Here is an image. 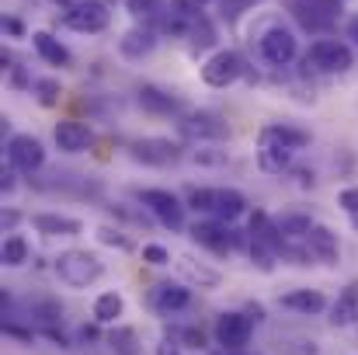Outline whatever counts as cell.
Here are the masks:
<instances>
[{"label": "cell", "mask_w": 358, "mask_h": 355, "mask_svg": "<svg viewBox=\"0 0 358 355\" xmlns=\"http://www.w3.org/2000/svg\"><path fill=\"white\" fill-rule=\"evenodd\" d=\"M52 268H56L59 282L70 286V289H87V286H94L105 275V261L94 251H87V247H66V251H59Z\"/></svg>", "instance_id": "6da1fadb"}, {"label": "cell", "mask_w": 358, "mask_h": 355, "mask_svg": "<svg viewBox=\"0 0 358 355\" xmlns=\"http://www.w3.org/2000/svg\"><path fill=\"white\" fill-rule=\"evenodd\" d=\"M289 14L310 32V35H324L338 25V18L345 14L341 0H285Z\"/></svg>", "instance_id": "7a4b0ae2"}, {"label": "cell", "mask_w": 358, "mask_h": 355, "mask_svg": "<svg viewBox=\"0 0 358 355\" xmlns=\"http://www.w3.org/2000/svg\"><path fill=\"white\" fill-rule=\"evenodd\" d=\"M136 199H139V206H143L160 227H167V230H185V213H188V206H185L174 192H167V188H139Z\"/></svg>", "instance_id": "3957f363"}, {"label": "cell", "mask_w": 358, "mask_h": 355, "mask_svg": "<svg viewBox=\"0 0 358 355\" xmlns=\"http://www.w3.org/2000/svg\"><path fill=\"white\" fill-rule=\"evenodd\" d=\"M317 67L320 74H348L355 67V53H352V42H341V39H317L306 53V67Z\"/></svg>", "instance_id": "277c9868"}, {"label": "cell", "mask_w": 358, "mask_h": 355, "mask_svg": "<svg viewBox=\"0 0 358 355\" xmlns=\"http://www.w3.org/2000/svg\"><path fill=\"white\" fill-rule=\"evenodd\" d=\"M250 335H254V321L243 310H227L213 324V338L223 352H243L250 345Z\"/></svg>", "instance_id": "5b68a950"}, {"label": "cell", "mask_w": 358, "mask_h": 355, "mask_svg": "<svg viewBox=\"0 0 358 355\" xmlns=\"http://www.w3.org/2000/svg\"><path fill=\"white\" fill-rule=\"evenodd\" d=\"M63 25L70 32H80V35H98V32H105L112 25V11L101 0H77L73 7H66Z\"/></svg>", "instance_id": "8992f818"}, {"label": "cell", "mask_w": 358, "mask_h": 355, "mask_svg": "<svg viewBox=\"0 0 358 355\" xmlns=\"http://www.w3.org/2000/svg\"><path fill=\"white\" fill-rule=\"evenodd\" d=\"M7 164L21 174H35L45 167V143L31 132H14L7 139Z\"/></svg>", "instance_id": "52a82bcc"}, {"label": "cell", "mask_w": 358, "mask_h": 355, "mask_svg": "<svg viewBox=\"0 0 358 355\" xmlns=\"http://www.w3.org/2000/svg\"><path fill=\"white\" fill-rule=\"evenodd\" d=\"M192 240L199 247H209L213 254H230L234 247H250V234L230 230V223H195L192 227Z\"/></svg>", "instance_id": "ba28073f"}, {"label": "cell", "mask_w": 358, "mask_h": 355, "mask_svg": "<svg viewBox=\"0 0 358 355\" xmlns=\"http://www.w3.org/2000/svg\"><path fill=\"white\" fill-rule=\"evenodd\" d=\"M240 77H243V56L234 53V49H216V53L202 63V81H206L209 88H216V91L237 84Z\"/></svg>", "instance_id": "9c48e42d"}, {"label": "cell", "mask_w": 358, "mask_h": 355, "mask_svg": "<svg viewBox=\"0 0 358 355\" xmlns=\"http://www.w3.org/2000/svg\"><path fill=\"white\" fill-rule=\"evenodd\" d=\"M129 157L146 164V167H167V164H174L181 157V146L174 139H167V136H143V139H136L129 146Z\"/></svg>", "instance_id": "30bf717a"}, {"label": "cell", "mask_w": 358, "mask_h": 355, "mask_svg": "<svg viewBox=\"0 0 358 355\" xmlns=\"http://www.w3.org/2000/svg\"><path fill=\"white\" fill-rule=\"evenodd\" d=\"M257 49H261V56H264L268 67H289V63L296 60V53H299L296 35H292L289 28H282V25L268 28V32L257 39Z\"/></svg>", "instance_id": "8fae6325"}, {"label": "cell", "mask_w": 358, "mask_h": 355, "mask_svg": "<svg viewBox=\"0 0 358 355\" xmlns=\"http://www.w3.org/2000/svg\"><path fill=\"white\" fill-rule=\"evenodd\" d=\"M296 153H299V150H292L289 143H282V139L271 136L268 129H261V136H257V167H261L264 174H282V171H289Z\"/></svg>", "instance_id": "7c38bea8"}, {"label": "cell", "mask_w": 358, "mask_h": 355, "mask_svg": "<svg viewBox=\"0 0 358 355\" xmlns=\"http://www.w3.org/2000/svg\"><path fill=\"white\" fill-rule=\"evenodd\" d=\"M52 143L59 153H84V150H91L94 132H91V125H84L77 118H59L52 125Z\"/></svg>", "instance_id": "4fadbf2b"}, {"label": "cell", "mask_w": 358, "mask_h": 355, "mask_svg": "<svg viewBox=\"0 0 358 355\" xmlns=\"http://www.w3.org/2000/svg\"><path fill=\"white\" fill-rule=\"evenodd\" d=\"M174 265H178V275L188 286H195V289H220L223 286V272L206 265V261H199V258H192V254H178Z\"/></svg>", "instance_id": "5bb4252c"}, {"label": "cell", "mask_w": 358, "mask_h": 355, "mask_svg": "<svg viewBox=\"0 0 358 355\" xmlns=\"http://www.w3.org/2000/svg\"><path fill=\"white\" fill-rule=\"evenodd\" d=\"M178 129L188 139H227L230 136V125L216 112H192V116H185L178 122Z\"/></svg>", "instance_id": "9a60e30c"}, {"label": "cell", "mask_w": 358, "mask_h": 355, "mask_svg": "<svg viewBox=\"0 0 358 355\" xmlns=\"http://www.w3.org/2000/svg\"><path fill=\"white\" fill-rule=\"evenodd\" d=\"M31 46H35V53H38L42 63L59 67V70H70V67H73V53H70L52 32H31Z\"/></svg>", "instance_id": "2e32d148"}, {"label": "cell", "mask_w": 358, "mask_h": 355, "mask_svg": "<svg viewBox=\"0 0 358 355\" xmlns=\"http://www.w3.org/2000/svg\"><path fill=\"white\" fill-rule=\"evenodd\" d=\"M306 251L317 258V261H324V265H338V258H341V240L338 234L331 230V227H324V223H317L310 237H306Z\"/></svg>", "instance_id": "e0dca14e"}, {"label": "cell", "mask_w": 358, "mask_h": 355, "mask_svg": "<svg viewBox=\"0 0 358 355\" xmlns=\"http://www.w3.org/2000/svg\"><path fill=\"white\" fill-rule=\"evenodd\" d=\"M139 109L150 112V116H174V112H181V98L174 91L157 88V84H143L139 88Z\"/></svg>", "instance_id": "ac0fdd59"}, {"label": "cell", "mask_w": 358, "mask_h": 355, "mask_svg": "<svg viewBox=\"0 0 358 355\" xmlns=\"http://www.w3.org/2000/svg\"><path fill=\"white\" fill-rule=\"evenodd\" d=\"M157 49V32L150 25H136L119 39V53L125 60H143Z\"/></svg>", "instance_id": "d6986e66"}, {"label": "cell", "mask_w": 358, "mask_h": 355, "mask_svg": "<svg viewBox=\"0 0 358 355\" xmlns=\"http://www.w3.org/2000/svg\"><path fill=\"white\" fill-rule=\"evenodd\" d=\"M31 227L42 237H80L84 234V223L73 220V216H63V213H35L31 216Z\"/></svg>", "instance_id": "ffe728a7"}, {"label": "cell", "mask_w": 358, "mask_h": 355, "mask_svg": "<svg viewBox=\"0 0 358 355\" xmlns=\"http://www.w3.org/2000/svg\"><path fill=\"white\" fill-rule=\"evenodd\" d=\"M334 328H352L358 321V279H352L341 293H338V300L331 303V317H327Z\"/></svg>", "instance_id": "44dd1931"}, {"label": "cell", "mask_w": 358, "mask_h": 355, "mask_svg": "<svg viewBox=\"0 0 358 355\" xmlns=\"http://www.w3.org/2000/svg\"><path fill=\"white\" fill-rule=\"evenodd\" d=\"M282 307L296 310V314H306V317H317V314L327 310V296L320 289H289L282 296Z\"/></svg>", "instance_id": "7402d4cb"}, {"label": "cell", "mask_w": 358, "mask_h": 355, "mask_svg": "<svg viewBox=\"0 0 358 355\" xmlns=\"http://www.w3.org/2000/svg\"><path fill=\"white\" fill-rule=\"evenodd\" d=\"M247 213V199L237 188H216V202H213V216L220 223H237Z\"/></svg>", "instance_id": "603a6c76"}, {"label": "cell", "mask_w": 358, "mask_h": 355, "mask_svg": "<svg viewBox=\"0 0 358 355\" xmlns=\"http://www.w3.org/2000/svg\"><path fill=\"white\" fill-rule=\"evenodd\" d=\"M153 303H157L160 314H178V310H185L192 303V289H185L178 282H164V286H157Z\"/></svg>", "instance_id": "cb8c5ba5"}, {"label": "cell", "mask_w": 358, "mask_h": 355, "mask_svg": "<svg viewBox=\"0 0 358 355\" xmlns=\"http://www.w3.org/2000/svg\"><path fill=\"white\" fill-rule=\"evenodd\" d=\"M122 314H125V300H122L115 289L101 293V296L94 300V307H91V317H94V324H119Z\"/></svg>", "instance_id": "d4e9b609"}, {"label": "cell", "mask_w": 358, "mask_h": 355, "mask_svg": "<svg viewBox=\"0 0 358 355\" xmlns=\"http://www.w3.org/2000/svg\"><path fill=\"white\" fill-rule=\"evenodd\" d=\"M0 261L7 265V268H21V265H28L31 261V247H28V240L21 234H7L3 237V244H0Z\"/></svg>", "instance_id": "484cf974"}, {"label": "cell", "mask_w": 358, "mask_h": 355, "mask_svg": "<svg viewBox=\"0 0 358 355\" xmlns=\"http://www.w3.org/2000/svg\"><path fill=\"white\" fill-rule=\"evenodd\" d=\"M313 227H317V223H313L306 213H285V216H278V230H282V237H285L289 244H292V240H306Z\"/></svg>", "instance_id": "4316f807"}, {"label": "cell", "mask_w": 358, "mask_h": 355, "mask_svg": "<svg viewBox=\"0 0 358 355\" xmlns=\"http://www.w3.org/2000/svg\"><path fill=\"white\" fill-rule=\"evenodd\" d=\"M185 35L192 39V49H209V46L216 42V28H213V21H209L206 14H192Z\"/></svg>", "instance_id": "83f0119b"}, {"label": "cell", "mask_w": 358, "mask_h": 355, "mask_svg": "<svg viewBox=\"0 0 358 355\" xmlns=\"http://www.w3.org/2000/svg\"><path fill=\"white\" fill-rule=\"evenodd\" d=\"M31 95L38 98L42 109H56L59 98H63V84H59L56 77H38V81L31 84Z\"/></svg>", "instance_id": "f1b7e54d"}, {"label": "cell", "mask_w": 358, "mask_h": 355, "mask_svg": "<svg viewBox=\"0 0 358 355\" xmlns=\"http://www.w3.org/2000/svg\"><path fill=\"white\" fill-rule=\"evenodd\" d=\"M125 11H129L136 21L150 25V21H157V18L164 14V4H160V0H125Z\"/></svg>", "instance_id": "f546056e"}, {"label": "cell", "mask_w": 358, "mask_h": 355, "mask_svg": "<svg viewBox=\"0 0 358 355\" xmlns=\"http://www.w3.org/2000/svg\"><path fill=\"white\" fill-rule=\"evenodd\" d=\"M213 202H216V188H188L185 206L192 213H209L213 216Z\"/></svg>", "instance_id": "4dcf8cb0"}, {"label": "cell", "mask_w": 358, "mask_h": 355, "mask_svg": "<svg viewBox=\"0 0 358 355\" xmlns=\"http://www.w3.org/2000/svg\"><path fill=\"white\" fill-rule=\"evenodd\" d=\"M338 206L345 209V216H348L352 230L358 234V185H348V188H341V192H338Z\"/></svg>", "instance_id": "1f68e13d"}, {"label": "cell", "mask_w": 358, "mask_h": 355, "mask_svg": "<svg viewBox=\"0 0 358 355\" xmlns=\"http://www.w3.org/2000/svg\"><path fill=\"white\" fill-rule=\"evenodd\" d=\"M108 342H112V349L122 355H136V335L129 331V328H115L112 335H108Z\"/></svg>", "instance_id": "d6a6232c"}, {"label": "cell", "mask_w": 358, "mask_h": 355, "mask_svg": "<svg viewBox=\"0 0 358 355\" xmlns=\"http://www.w3.org/2000/svg\"><path fill=\"white\" fill-rule=\"evenodd\" d=\"M143 261L153 268H164V265H171V251L164 244H143Z\"/></svg>", "instance_id": "836d02e7"}, {"label": "cell", "mask_w": 358, "mask_h": 355, "mask_svg": "<svg viewBox=\"0 0 358 355\" xmlns=\"http://www.w3.org/2000/svg\"><path fill=\"white\" fill-rule=\"evenodd\" d=\"M98 240L108 244V247H119V251H132V240L122 234V230H115V227H101V230H98Z\"/></svg>", "instance_id": "e575fe53"}, {"label": "cell", "mask_w": 358, "mask_h": 355, "mask_svg": "<svg viewBox=\"0 0 358 355\" xmlns=\"http://www.w3.org/2000/svg\"><path fill=\"white\" fill-rule=\"evenodd\" d=\"M192 160H195V164H209V167H213V164H227V150H216V153H213V150H195Z\"/></svg>", "instance_id": "d590c367"}, {"label": "cell", "mask_w": 358, "mask_h": 355, "mask_svg": "<svg viewBox=\"0 0 358 355\" xmlns=\"http://www.w3.org/2000/svg\"><path fill=\"white\" fill-rule=\"evenodd\" d=\"M3 335L7 338H17V342H35V331H24V328H17V324H10V321H3Z\"/></svg>", "instance_id": "8d00e7d4"}, {"label": "cell", "mask_w": 358, "mask_h": 355, "mask_svg": "<svg viewBox=\"0 0 358 355\" xmlns=\"http://www.w3.org/2000/svg\"><path fill=\"white\" fill-rule=\"evenodd\" d=\"M181 338H185V342H188L192 349H202V345H206V335H202L199 328H188V331H185Z\"/></svg>", "instance_id": "74e56055"}, {"label": "cell", "mask_w": 358, "mask_h": 355, "mask_svg": "<svg viewBox=\"0 0 358 355\" xmlns=\"http://www.w3.org/2000/svg\"><path fill=\"white\" fill-rule=\"evenodd\" d=\"M157 355H181V342H174V338H164V342L157 345Z\"/></svg>", "instance_id": "f35d334b"}, {"label": "cell", "mask_w": 358, "mask_h": 355, "mask_svg": "<svg viewBox=\"0 0 358 355\" xmlns=\"http://www.w3.org/2000/svg\"><path fill=\"white\" fill-rule=\"evenodd\" d=\"M345 39H348L352 46H358V14L355 18H348V25H345Z\"/></svg>", "instance_id": "ab89813d"}, {"label": "cell", "mask_w": 358, "mask_h": 355, "mask_svg": "<svg viewBox=\"0 0 358 355\" xmlns=\"http://www.w3.org/2000/svg\"><path fill=\"white\" fill-rule=\"evenodd\" d=\"M3 28H7L14 39H21V35H24V25H21L17 18H3Z\"/></svg>", "instance_id": "60d3db41"}, {"label": "cell", "mask_w": 358, "mask_h": 355, "mask_svg": "<svg viewBox=\"0 0 358 355\" xmlns=\"http://www.w3.org/2000/svg\"><path fill=\"white\" fill-rule=\"evenodd\" d=\"M243 314H247L254 324H261V321H264V307H261V303H247V310H243Z\"/></svg>", "instance_id": "b9f144b4"}, {"label": "cell", "mask_w": 358, "mask_h": 355, "mask_svg": "<svg viewBox=\"0 0 358 355\" xmlns=\"http://www.w3.org/2000/svg\"><path fill=\"white\" fill-rule=\"evenodd\" d=\"M0 188H3V192H14V167H7V171L0 174Z\"/></svg>", "instance_id": "7bdbcfd3"}, {"label": "cell", "mask_w": 358, "mask_h": 355, "mask_svg": "<svg viewBox=\"0 0 358 355\" xmlns=\"http://www.w3.org/2000/svg\"><path fill=\"white\" fill-rule=\"evenodd\" d=\"M17 220H21L17 213H3V230H7V234H14V223H17Z\"/></svg>", "instance_id": "ee69618b"}, {"label": "cell", "mask_w": 358, "mask_h": 355, "mask_svg": "<svg viewBox=\"0 0 358 355\" xmlns=\"http://www.w3.org/2000/svg\"><path fill=\"white\" fill-rule=\"evenodd\" d=\"M56 4H66V7H73V4H77V0H56Z\"/></svg>", "instance_id": "f6af8a7d"}]
</instances>
